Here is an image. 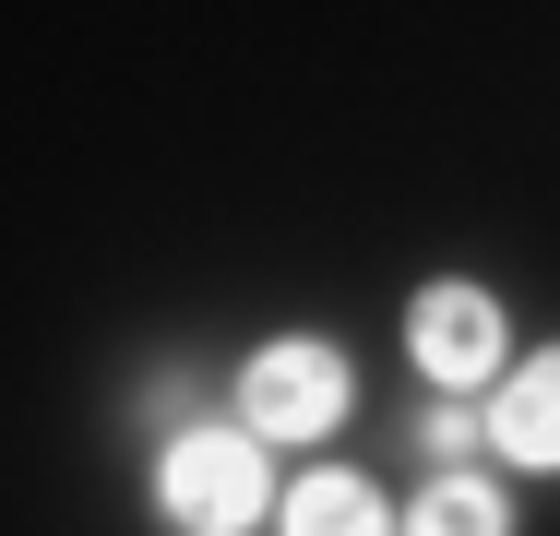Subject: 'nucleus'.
Segmentation results:
<instances>
[{
  "label": "nucleus",
  "instance_id": "obj_1",
  "mask_svg": "<svg viewBox=\"0 0 560 536\" xmlns=\"http://www.w3.org/2000/svg\"><path fill=\"white\" fill-rule=\"evenodd\" d=\"M143 489H155V525L167 536H262L287 513V477H275V441H250L238 418H191L155 441V465H143Z\"/></svg>",
  "mask_w": 560,
  "mask_h": 536
},
{
  "label": "nucleus",
  "instance_id": "obj_2",
  "mask_svg": "<svg viewBox=\"0 0 560 536\" xmlns=\"http://www.w3.org/2000/svg\"><path fill=\"white\" fill-rule=\"evenodd\" d=\"M226 418L250 429V441H275V453L335 441V429L358 418V358H346V334H323V322L262 334V346L226 370Z\"/></svg>",
  "mask_w": 560,
  "mask_h": 536
},
{
  "label": "nucleus",
  "instance_id": "obj_3",
  "mask_svg": "<svg viewBox=\"0 0 560 536\" xmlns=\"http://www.w3.org/2000/svg\"><path fill=\"white\" fill-rule=\"evenodd\" d=\"M513 311H501V287L489 275H418L406 287V370L430 382V394H465V406H489L501 382H513Z\"/></svg>",
  "mask_w": 560,
  "mask_h": 536
},
{
  "label": "nucleus",
  "instance_id": "obj_4",
  "mask_svg": "<svg viewBox=\"0 0 560 536\" xmlns=\"http://www.w3.org/2000/svg\"><path fill=\"white\" fill-rule=\"evenodd\" d=\"M489 465L501 477H560V334L513 358V382L489 394Z\"/></svg>",
  "mask_w": 560,
  "mask_h": 536
},
{
  "label": "nucleus",
  "instance_id": "obj_5",
  "mask_svg": "<svg viewBox=\"0 0 560 536\" xmlns=\"http://www.w3.org/2000/svg\"><path fill=\"white\" fill-rule=\"evenodd\" d=\"M275 536H406V501H382L358 465H311V477H287Z\"/></svg>",
  "mask_w": 560,
  "mask_h": 536
},
{
  "label": "nucleus",
  "instance_id": "obj_6",
  "mask_svg": "<svg viewBox=\"0 0 560 536\" xmlns=\"http://www.w3.org/2000/svg\"><path fill=\"white\" fill-rule=\"evenodd\" d=\"M406 536H513V489H501V465L418 477V489H406Z\"/></svg>",
  "mask_w": 560,
  "mask_h": 536
},
{
  "label": "nucleus",
  "instance_id": "obj_7",
  "mask_svg": "<svg viewBox=\"0 0 560 536\" xmlns=\"http://www.w3.org/2000/svg\"><path fill=\"white\" fill-rule=\"evenodd\" d=\"M406 441H418V477H465V465L489 453V406H465V394H430V406L406 418Z\"/></svg>",
  "mask_w": 560,
  "mask_h": 536
}]
</instances>
